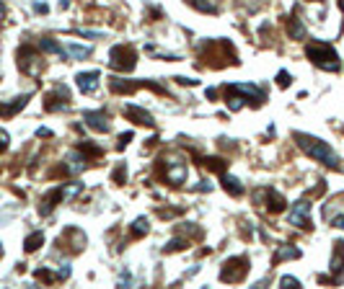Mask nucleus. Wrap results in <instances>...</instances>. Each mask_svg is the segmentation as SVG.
Returning <instances> with one entry per match:
<instances>
[{"instance_id":"1","label":"nucleus","mask_w":344,"mask_h":289,"mask_svg":"<svg viewBox=\"0 0 344 289\" xmlns=\"http://www.w3.org/2000/svg\"><path fill=\"white\" fill-rule=\"evenodd\" d=\"M295 140H298V145H300L303 153H308L310 158H316V160H321L326 165H332V168H336V165H339L336 153L326 142L316 140V137H308V134H295Z\"/></svg>"},{"instance_id":"2","label":"nucleus","mask_w":344,"mask_h":289,"mask_svg":"<svg viewBox=\"0 0 344 289\" xmlns=\"http://www.w3.org/2000/svg\"><path fill=\"white\" fill-rule=\"evenodd\" d=\"M308 59H313V65H318L328 72L339 70V54L328 47V44H310L308 47Z\"/></svg>"},{"instance_id":"3","label":"nucleus","mask_w":344,"mask_h":289,"mask_svg":"<svg viewBox=\"0 0 344 289\" xmlns=\"http://www.w3.org/2000/svg\"><path fill=\"white\" fill-rule=\"evenodd\" d=\"M134 59H138V54H134V49L127 47V44H119V47L112 49V67L122 70V72L134 67Z\"/></svg>"},{"instance_id":"4","label":"nucleus","mask_w":344,"mask_h":289,"mask_svg":"<svg viewBox=\"0 0 344 289\" xmlns=\"http://www.w3.org/2000/svg\"><path fill=\"white\" fill-rule=\"evenodd\" d=\"M246 271H248V258H241V256H238V258H230V261L220 269V279L230 284V282H238V279H241Z\"/></svg>"},{"instance_id":"5","label":"nucleus","mask_w":344,"mask_h":289,"mask_svg":"<svg viewBox=\"0 0 344 289\" xmlns=\"http://www.w3.org/2000/svg\"><path fill=\"white\" fill-rule=\"evenodd\" d=\"M98 70H88V72H80L78 78H76V83H78V88L83 90V93H94V90L98 88Z\"/></svg>"},{"instance_id":"6","label":"nucleus","mask_w":344,"mask_h":289,"mask_svg":"<svg viewBox=\"0 0 344 289\" xmlns=\"http://www.w3.org/2000/svg\"><path fill=\"white\" fill-rule=\"evenodd\" d=\"M308 212H310V204L300 199V202H298V204L292 207V212H290V222H292V225H298V227L310 225V220H308Z\"/></svg>"},{"instance_id":"7","label":"nucleus","mask_w":344,"mask_h":289,"mask_svg":"<svg viewBox=\"0 0 344 289\" xmlns=\"http://www.w3.org/2000/svg\"><path fill=\"white\" fill-rule=\"evenodd\" d=\"M86 121H88V127L96 129V132H109L112 129L109 127V119H106V114H104V111H88Z\"/></svg>"},{"instance_id":"8","label":"nucleus","mask_w":344,"mask_h":289,"mask_svg":"<svg viewBox=\"0 0 344 289\" xmlns=\"http://www.w3.org/2000/svg\"><path fill=\"white\" fill-rule=\"evenodd\" d=\"M127 116L130 119H134V121H140V124H145V127H153L156 121H153V116L148 114V111H142V109H138V106H127Z\"/></svg>"},{"instance_id":"9","label":"nucleus","mask_w":344,"mask_h":289,"mask_svg":"<svg viewBox=\"0 0 344 289\" xmlns=\"http://www.w3.org/2000/svg\"><path fill=\"white\" fill-rule=\"evenodd\" d=\"M184 178H186V168H184V165H182V163H176V160L168 163V181H171V184L178 186Z\"/></svg>"},{"instance_id":"10","label":"nucleus","mask_w":344,"mask_h":289,"mask_svg":"<svg viewBox=\"0 0 344 289\" xmlns=\"http://www.w3.org/2000/svg\"><path fill=\"white\" fill-rule=\"evenodd\" d=\"M342 269H344V246L342 243H334V258H332V271L336 274H342Z\"/></svg>"},{"instance_id":"11","label":"nucleus","mask_w":344,"mask_h":289,"mask_svg":"<svg viewBox=\"0 0 344 289\" xmlns=\"http://www.w3.org/2000/svg\"><path fill=\"white\" fill-rule=\"evenodd\" d=\"M222 186H226V189H228L233 196H238V194L244 191V186L238 184V178H233V176H226V178H222Z\"/></svg>"},{"instance_id":"12","label":"nucleus","mask_w":344,"mask_h":289,"mask_svg":"<svg viewBox=\"0 0 344 289\" xmlns=\"http://www.w3.org/2000/svg\"><path fill=\"white\" fill-rule=\"evenodd\" d=\"M68 54L76 57V59H86L88 54H91V49H88V47H78V44H70V47H68Z\"/></svg>"},{"instance_id":"13","label":"nucleus","mask_w":344,"mask_h":289,"mask_svg":"<svg viewBox=\"0 0 344 289\" xmlns=\"http://www.w3.org/2000/svg\"><path fill=\"white\" fill-rule=\"evenodd\" d=\"M42 240H44V235H42V233L28 235V240H26V251H28V253H32V251H36V248L42 246Z\"/></svg>"},{"instance_id":"14","label":"nucleus","mask_w":344,"mask_h":289,"mask_svg":"<svg viewBox=\"0 0 344 289\" xmlns=\"http://www.w3.org/2000/svg\"><path fill=\"white\" fill-rule=\"evenodd\" d=\"M298 256H300V251H298V248H282L277 253V258H282V261H285V258H298Z\"/></svg>"},{"instance_id":"15","label":"nucleus","mask_w":344,"mask_h":289,"mask_svg":"<svg viewBox=\"0 0 344 289\" xmlns=\"http://www.w3.org/2000/svg\"><path fill=\"white\" fill-rule=\"evenodd\" d=\"M132 225H134V233H138V235H145V233H148V220H145V217L134 220Z\"/></svg>"},{"instance_id":"16","label":"nucleus","mask_w":344,"mask_h":289,"mask_svg":"<svg viewBox=\"0 0 344 289\" xmlns=\"http://www.w3.org/2000/svg\"><path fill=\"white\" fill-rule=\"evenodd\" d=\"M277 85H280V88H288V85H290V75H288V72H280V75H277Z\"/></svg>"},{"instance_id":"17","label":"nucleus","mask_w":344,"mask_h":289,"mask_svg":"<svg viewBox=\"0 0 344 289\" xmlns=\"http://www.w3.org/2000/svg\"><path fill=\"white\" fill-rule=\"evenodd\" d=\"M280 284H282V287H300V282H298L295 277H282Z\"/></svg>"},{"instance_id":"18","label":"nucleus","mask_w":344,"mask_h":289,"mask_svg":"<svg viewBox=\"0 0 344 289\" xmlns=\"http://www.w3.org/2000/svg\"><path fill=\"white\" fill-rule=\"evenodd\" d=\"M334 225H336V227H342V230H344V217H336V220H334Z\"/></svg>"},{"instance_id":"19","label":"nucleus","mask_w":344,"mask_h":289,"mask_svg":"<svg viewBox=\"0 0 344 289\" xmlns=\"http://www.w3.org/2000/svg\"><path fill=\"white\" fill-rule=\"evenodd\" d=\"M0 253H3V248H0Z\"/></svg>"}]
</instances>
